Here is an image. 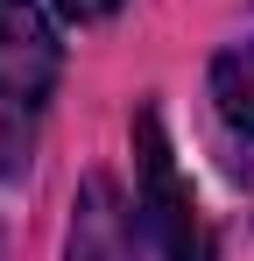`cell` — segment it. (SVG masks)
<instances>
[{
	"label": "cell",
	"instance_id": "5",
	"mask_svg": "<svg viewBox=\"0 0 254 261\" xmlns=\"http://www.w3.org/2000/svg\"><path fill=\"white\" fill-rule=\"evenodd\" d=\"M64 21H106V14H120L127 0H49Z\"/></svg>",
	"mask_w": 254,
	"mask_h": 261
},
{
	"label": "cell",
	"instance_id": "3",
	"mask_svg": "<svg viewBox=\"0 0 254 261\" xmlns=\"http://www.w3.org/2000/svg\"><path fill=\"white\" fill-rule=\"evenodd\" d=\"M64 261H134V219H127V198L113 176H85L78 184Z\"/></svg>",
	"mask_w": 254,
	"mask_h": 261
},
{
	"label": "cell",
	"instance_id": "1",
	"mask_svg": "<svg viewBox=\"0 0 254 261\" xmlns=\"http://www.w3.org/2000/svg\"><path fill=\"white\" fill-rule=\"evenodd\" d=\"M64 71V43L36 0H0V176L36 155L42 113Z\"/></svg>",
	"mask_w": 254,
	"mask_h": 261
},
{
	"label": "cell",
	"instance_id": "4",
	"mask_svg": "<svg viewBox=\"0 0 254 261\" xmlns=\"http://www.w3.org/2000/svg\"><path fill=\"white\" fill-rule=\"evenodd\" d=\"M212 106L233 134L254 141V43H233L212 57Z\"/></svg>",
	"mask_w": 254,
	"mask_h": 261
},
{
	"label": "cell",
	"instance_id": "2",
	"mask_svg": "<svg viewBox=\"0 0 254 261\" xmlns=\"http://www.w3.org/2000/svg\"><path fill=\"white\" fill-rule=\"evenodd\" d=\"M134 163H141L134 219L148 226L156 254L163 261H212V233H205V219H198L191 184L176 176V155H169V134H163V113L156 106H141V120H134Z\"/></svg>",
	"mask_w": 254,
	"mask_h": 261
}]
</instances>
